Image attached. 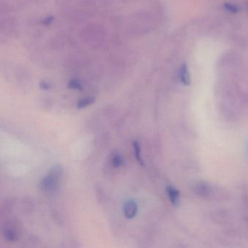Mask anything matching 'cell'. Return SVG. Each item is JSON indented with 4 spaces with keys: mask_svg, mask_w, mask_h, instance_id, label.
<instances>
[{
    "mask_svg": "<svg viewBox=\"0 0 248 248\" xmlns=\"http://www.w3.org/2000/svg\"><path fill=\"white\" fill-rule=\"evenodd\" d=\"M62 175V167L56 165L51 169L49 173L42 179L40 188L46 193H54L59 189L61 179Z\"/></svg>",
    "mask_w": 248,
    "mask_h": 248,
    "instance_id": "6da1fadb",
    "label": "cell"
},
{
    "mask_svg": "<svg viewBox=\"0 0 248 248\" xmlns=\"http://www.w3.org/2000/svg\"><path fill=\"white\" fill-rule=\"evenodd\" d=\"M19 23L14 16L10 14L0 15V34L3 36H16L18 32Z\"/></svg>",
    "mask_w": 248,
    "mask_h": 248,
    "instance_id": "7a4b0ae2",
    "label": "cell"
},
{
    "mask_svg": "<svg viewBox=\"0 0 248 248\" xmlns=\"http://www.w3.org/2000/svg\"><path fill=\"white\" fill-rule=\"evenodd\" d=\"M1 234L6 241L15 243L20 238L21 234V226L16 219L9 220L1 227Z\"/></svg>",
    "mask_w": 248,
    "mask_h": 248,
    "instance_id": "3957f363",
    "label": "cell"
},
{
    "mask_svg": "<svg viewBox=\"0 0 248 248\" xmlns=\"http://www.w3.org/2000/svg\"><path fill=\"white\" fill-rule=\"evenodd\" d=\"M137 210H138V206H137V202L133 199H130L124 204V215L128 219H132L136 216L137 214Z\"/></svg>",
    "mask_w": 248,
    "mask_h": 248,
    "instance_id": "277c9868",
    "label": "cell"
},
{
    "mask_svg": "<svg viewBox=\"0 0 248 248\" xmlns=\"http://www.w3.org/2000/svg\"><path fill=\"white\" fill-rule=\"evenodd\" d=\"M166 192L171 203L174 206H177L179 203V198H180L179 191L173 186H169L166 187Z\"/></svg>",
    "mask_w": 248,
    "mask_h": 248,
    "instance_id": "5b68a950",
    "label": "cell"
},
{
    "mask_svg": "<svg viewBox=\"0 0 248 248\" xmlns=\"http://www.w3.org/2000/svg\"><path fill=\"white\" fill-rule=\"evenodd\" d=\"M179 76H180V80L182 83L185 85H189L191 83L190 74H189V69H188L187 65L184 64L182 65L179 71Z\"/></svg>",
    "mask_w": 248,
    "mask_h": 248,
    "instance_id": "8992f818",
    "label": "cell"
},
{
    "mask_svg": "<svg viewBox=\"0 0 248 248\" xmlns=\"http://www.w3.org/2000/svg\"><path fill=\"white\" fill-rule=\"evenodd\" d=\"M14 8V6L6 0H0V15L11 14Z\"/></svg>",
    "mask_w": 248,
    "mask_h": 248,
    "instance_id": "52a82bcc",
    "label": "cell"
},
{
    "mask_svg": "<svg viewBox=\"0 0 248 248\" xmlns=\"http://www.w3.org/2000/svg\"><path fill=\"white\" fill-rule=\"evenodd\" d=\"M133 147H134V157L136 160L141 165L144 166V163L141 155V147H140V143L137 141H133Z\"/></svg>",
    "mask_w": 248,
    "mask_h": 248,
    "instance_id": "ba28073f",
    "label": "cell"
},
{
    "mask_svg": "<svg viewBox=\"0 0 248 248\" xmlns=\"http://www.w3.org/2000/svg\"><path fill=\"white\" fill-rule=\"evenodd\" d=\"M94 101H95V98L93 96H89V97L81 99L77 103V106L78 109H84V108L87 107L94 103Z\"/></svg>",
    "mask_w": 248,
    "mask_h": 248,
    "instance_id": "9c48e42d",
    "label": "cell"
},
{
    "mask_svg": "<svg viewBox=\"0 0 248 248\" xmlns=\"http://www.w3.org/2000/svg\"><path fill=\"white\" fill-rule=\"evenodd\" d=\"M209 192V188L205 183H200L197 185L196 192L201 196H206Z\"/></svg>",
    "mask_w": 248,
    "mask_h": 248,
    "instance_id": "30bf717a",
    "label": "cell"
},
{
    "mask_svg": "<svg viewBox=\"0 0 248 248\" xmlns=\"http://www.w3.org/2000/svg\"><path fill=\"white\" fill-rule=\"evenodd\" d=\"M112 163L115 167H121L124 163L123 157L119 154H115L112 159Z\"/></svg>",
    "mask_w": 248,
    "mask_h": 248,
    "instance_id": "8fae6325",
    "label": "cell"
},
{
    "mask_svg": "<svg viewBox=\"0 0 248 248\" xmlns=\"http://www.w3.org/2000/svg\"><path fill=\"white\" fill-rule=\"evenodd\" d=\"M68 87H69L70 89H73V90H81L83 89L81 83L77 80H71V81L68 83Z\"/></svg>",
    "mask_w": 248,
    "mask_h": 248,
    "instance_id": "7c38bea8",
    "label": "cell"
},
{
    "mask_svg": "<svg viewBox=\"0 0 248 248\" xmlns=\"http://www.w3.org/2000/svg\"><path fill=\"white\" fill-rule=\"evenodd\" d=\"M224 8L230 13H237L239 12V7L234 4H230V3H225Z\"/></svg>",
    "mask_w": 248,
    "mask_h": 248,
    "instance_id": "4fadbf2b",
    "label": "cell"
},
{
    "mask_svg": "<svg viewBox=\"0 0 248 248\" xmlns=\"http://www.w3.org/2000/svg\"><path fill=\"white\" fill-rule=\"evenodd\" d=\"M40 87H42V89H43V90H49L51 87H52V85H51L49 82L44 80V81L41 82Z\"/></svg>",
    "mask_w": 248,
    "mask_h": 248,
    "instance_id": "5bb4252c",
    "label": "cell"
},
{
    "mask_svg": "<svg viewBox=\"0 0 248 248\" xmlns=\"http://www.w3.org/2000/svg\"><path fill=\"white\" fill-rule=\"evenodd\" d=\"M53 20L54 18L52 16H48V17H45V18L42 20V23L45 25V26H48V25L51 24L52 23Z\"/></svg>",
    "mask_w": 248,
    "mask_h": 248,
    "instance_id": "9a60e30c",
    "label": "cell"
},
{
    "mask_svg": "<svg viewBox=\"0 0 248 248\" xmlns=\"http://www.w3.org/2000/svg\"><path fill=\"white\" fill-rule=\"evenodd\" d=\"M0 40L4 41V39H3V36H1V35H0Z\"/></svg>",
    "mask_w": 248,
    "mask_h": 248,
    "instance_id": "2e32d148",
    "label": "cell"
}]
</instances>
